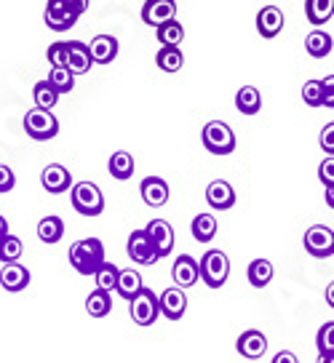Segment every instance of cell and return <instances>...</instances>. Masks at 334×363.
<instances>
[{"instance_id":"cell-1","label":"cell","mask_w":334,"mask_h":363,"mask_svg":"<svg viewBox=\"0 0 334 363\" xmlns=\"http://www.w3.org/2000/svg\"><path fill=\"white\" fill-rule=\"evenodd\" d=\"M67 259L72 264V270L81 275H96V270L104 262V246L99 238H81L75 240L67 251Z\"/></svg>"},{"instance_id":"cell-2","label":"cell","mask_w":334,"mask_h":363,"mask_svg":"<svg viewBox=\"0 0 334 363\" xmlns=\"http://www.w3.org/2000/svg\"><path fill=\"white\" fill-rule=\"evenodd\" d=\"M198 270H201V281H204L208 289H222V286L228 284V275H230V259H228L225 251L211 249L201 257Z\"/></svg>"},{"instance_id":"cell-3","label":"cell","mask_w":334,"mask_h":363,"mask_svg":"<svg viewBox=\"0 0 334 363\" xmlns=\"http://www.w3.org/2000/svg\"><path fill=\"white\" fill-rule=\"evenodd\" d=\"M72 208L83 216H99L104 211V195L94 182H78L69 190Z\"/></svg>"},{"instance_id":"cell-4","label":"cell","mask_w":334,"mask_h":363,"mask_svg":"<svg viewBox=\"0 0 334 363\" xmlns=\"http://www.w3.org/2000/svg\"><path fill=\"white\" fill-rule=\"evenodd\" d=\"M201 142L211 155H230L235 150V134L230 125L222 121H208L201 131Z\"/></svg>"},{"instance_id":"cell-5","label":"cell","mask_w":334,"mask_h":363,"mask_svg":"<svg viewBox=\"0 0 334 363\" xmlns=\"http://www.w3.org/2000/svg\"><path fill=\"white\" fill-rule=\"evenodd\" d=\"M128 315L137 326H152L158 315H161V296L150 291V289H142L131 302H128Z\"/></svg>"},{"instance_id":"cell-6","label":"cell","mask_w":334,"mask_h":363,"mask_svg":"<svg viewBox=\"0 0 334 363\" xmlns=\"http://www.w3.org/2000/svg\"><path fill=\"white\" fill-rule=\"evenodd\" d=\"M24 131L35 142H48V139H54L59 134V121L54 118L51 110L35 107V110L24 115Z\"/></svg>"},{"instance_id":"cell-7","label":"cell","mask_w":334,"mask_h":363,"mask_svg":"<svg viewBox=\"0 0 334 363\" xmlns=\"http://www.w3.org/2000/svg\"><path fill=\"white\" fill-rule=\"evenodd\" d=\"M305 251L316 257V259H326V257H334V230L326 225H313L308 233H305Z\"/></svg>"},{"instance_id":"cell-8","label":"cell","mask_w":334,"mask_h":363,"mask_svg":"<svg viewBox=\"0 0 334 363\" xmlns=\"http://www.w3.org/2000/svg\"><path fill=\"white\" fill-rule=\"evenodd\" d=\"M126 251L131 262H137V264H152V262H158V251H155V243L150 240L147 235V230H134L131 235H128V243H126Z\"/></svg>"},{"instance_id":"cell-9","label":"cell","mask_w":334,"mask_h":363,"mask_svg":"<svg viewBox=\"0 0 334 363\" xmlns=\"http://www.w3.org/2000/svg\"><path fill=\"white\" fill-rule=\"evenodd\" d=\"M43 22L54 33H67L69 27H75V22H78V13L72 11L65 0H48Z\"/></svg>"},{"instance_id":"cell-10","label":"cell","mask_w":334,"mask_h":363,"mask_svg":"<svg viewBox=\"0 0 334 363\" xmlns=\"http://www.w3.org/2000/svg\"><path fill=\"white\" fill-rule=\"evenodd\" d=\"M172 19H177V0H147L142 6V22L155 30Z\"/></svg>"},{"instance_id":"cell-11","label":"cell","mask_w":334,"mask_h":363,"mask_svg":"<svg viewBox=\"0 0 334 363\" xmlns=\"http://www.w3.org/2000/svg\"><path fill=\"white\" fill-rule=\"evenodd\" d=\"M40 184H43L46 193L59 195L72 190V177H69V171L62 163H48L46 169H43V174H40Z\"/></svg>"},{"instance_id":"cell-12","label":"cell","mask_w":334,"mask_h":363,"mask_svg":"<svg viewBox=\"0 0 334 363\" xmlns=\"http://www.w3.org/2000/svg\"><path fill=\"white\" fill-rule=\"evenodd\" d=\"M235 350L241 352L243 358L257 361V358H262L267 352V337L260 329H246L241 337L235 340Z\"/></svg>"},{"instance_id":"cell-13","label":"cell","mask_w":334,"mask_h":363,"mask_svg":"<svg viewBox=\"0 0 334 363\" xmlns=\"http://www.w3.org/2000/svg\"><path fill=\"white\" fill-rule=\"evenodd\" d=\"M33 281V275L30 270L19 264V262H9V264H3V270H0V286L6 289V291H24L27 286Z\"/></svg>"},{"instance_id":"cell-14","label":"cell","mask_w":334,"mask_h":363,"mask_svg":"<svg viewBox=\"0 0 334 363\" xmlns=\"http://www.w3.org/2000/svg\"><path fill=\"white\" fill-rule=\"evenodd\" d=\"M139 193H142V201L150 208H161V206L169 203V184L161 177H145L142 184H139Z\"/></svg>"},{"instance_id":"cell-15","label":"cell","mask_w":334,"mask_h":363,"mask_svg":"<svg viewBox=\"0 0 334 363\" xmlns=\"http://www.w3.org/2000/svg\"><path fill=\"white\" fill-rule=\"evenodd\" d=\"M172 278L179 289H190V286H196L198 278H201L198 262L193 259L190 254H179L177 262H174V267H172Z\"/></svg>"},{"instance_id":"cell-16","label":"cell","mask_w":334,"mask_h":363,"mask_svg":"<svg viewBox=\"0 0 334 363\" xmlns=\"http://www.w3.org/2000/svg\"><path fill=\"white\" fill-rule=\"evenodd\" d=\"M206 203L217 211H228L235 206V190H233L230 182L225 179H214L206 187Z\"/></svg>"},{"instance_id":"cell-17","label":"cell","mask_w":334,"mask_h":363,"mask_svg":"<svg viewBox=\"0 0 334 363\" xmlns=\"http://www.w3.org/2000/svg\"><path fill=\"white\" fill-rule=\"evenodd\" d=\"M147 230V235L150 240L155 243V251H158V257H169L174 249V230L172 225L166 222V219H152L150 225L145 227Z\"/></svg>"},{"instance_id":"cell-18","label":"cell","mask_w":334,"mask_h":363,"mask_svg":"<svg viewBox=\"0 0 334 363\" xmlns=\"http://www.w3.org/2000/svg\"><path fill=\"white\" fill-rule=\"evenodd\" d=\"M281 30H284V11L278 6H262L260 13H257V33L270 40Z\"/></svg>"},{"instance_id":"cell-19","label":"cell","mask_w":334,"mask_h":363,"mask_svg":"<svg viewBox=\"0 0 334 363\" xmlns=\"http://www.w3.org/2000/svg\"><path fill=\"white\" fill-rule=\"evenodd\" d=\"M91 48L81 40H69L67 43V67L72 75H86L91 69Z\"/></svg>"},{"instance_id":"cell-20","label":"cell","mask_w":334,"mask_h":363,"mask_svg":"<svg viewBox=\"0 0 334 363\" xmlns=\"http://www.w3.org/2000/svg\"><path fill=\"white\" fill-rule=\"evenodd\" d=\"M161 315H166L169 320H179L184 315V310H187V296L179 286H172V289H166L161 291Z\"/></svg>"},{"instance_id":"cell-21","label":"cell","mask_w":334,"mask_h":363,"mask_svg":"<svg viewBox=\"0 0 334 363\" xmlns=\"http://www.w3.org/2000/svg\"><path fill=\"white\" fill-rule=\"evenodd\" d=\"M89 48H91L94 65H110L118 57V38H113V35H96L89 43Z\"/></svg>"},{"instance_id":"cell-22","label":"cell","mask_w":334,"mask_h":363,"mask_svg":"<svg viewBox=\"0 0 334 363\" xmlns=\"http://www.w3.org/2000/svg\"><path fill=\"white\" fill-rule=\"evenodd\" d=\"M332 35L326 33V30H321V27H316L308 38H305V51L311 54L313 59H323V57H329L332 54Z\"/></svg>"},{"instance_id":"cell-23","label":"cell","mask_w":334,"mask_h":363,"mask_svg":"<svg viewBox=\"0 0 334 363\" xmlns=\"http://www.w3.org/2000/svg\"><path fill=\"white\" fill-rule=\"evenodd\" d=\"M273 275H276V270H273V262L270 259H254L252 264L246 267V278H249V284H252L254 289L270 286Z\"/></svg>"},{"instance_id":"cell-24","label":"cell","mask_w":334,"mask_h":363,"mask_svg":"<svg viewBox=\"0 0 334 363\" xmlns=\"http://www.w3.org/2000/svg\"><path fill=\"white\" fill-rule=\"evenodd\" d=\"M235 107H238V113H243V115L260 113V110H262V94H260V89H254V86L238 89V94H235Z\"/></svg>"},{"instance_id":"cell-25","label":"cell","mask_w":334,"mask_h":363,"mask_svg":"<svg viewBox=\"0 0 334 363\" xmlns=\"http://www.w3.org/2000/svg\"><path fill=\"white\" fill-rule=\"evenodd\" d=\"M305 16L311 24L321 27L334 16V0H305Z\"/></svg>"},{"instance_id":"cell-26","label":"cell","mask_w":334,"mask_h":363,"mask_svg":"<svg viewBox=\"0 0 334 363\" xmlns=\"http://www.w3.org/2000/svg\"><path fill=\"white\" fill-rule=\"evenodd\" d=\"M38 238L43 240V243H48V246L59 243V240L65 238V222L59 216H43L38 222Z\"/></svg>"},{"instance_id":"cell-27","label":"cell","mask_w":334,"mask_h":363,"mask_svg":"<svg viewBox=\"0 0 334 363\" xmlns=\"http://www.w3.org/2000/svg\"><path fill=\"white\" fill-rule=\"evenodd\" d=\"M107 169L113 174V179H121L126 182L131 174H134V155L126 152V150H118L110 155V163H107Z\"/></svg>"},{"instance_id":"cell-28","label":"cell","mask_w":334,"mask_h":363,"mask_svg":"<svg viewBox=\"0 0 334 363\" xmlns=\"http://www.w3.org/2000/svg\"><path fill=\"white\" fill-rule=\"evenodd\" d=\"M145 289V284H142V275H139L134 267H128V270H121V278H118V294L123 296V299H134V296L139 294Z\"/></svg>"},{"instance_id":"cell-29","label":"cell","mask_w":334,"mask_h":363,"mask_svg":"<svg viewBox=\"0 0 334 363\" xmlns=\"http://www.w3.org/2000/svg\"><path fill=\"white\" fill-rule=\"evenodd\" d=\"M155 62L163 72H179L184 65V57L179 51V45H161L158 54H155Z\"/></svg>"},{"instance_id":"cell-30","label":"cell","mask_w":334,"mask_h":363,"mask_svg":"<svg viewBox=\"0 0 334 363\" xmlns=\"http://www.w3.org/2000/svg\"><path fill=\"white\" fill-rule=\"evenodd\" d=\"M190 230H193V238H196L198 243H208V240H214V235H217V216L198 214L196 219H193Z\"/></svg>"},{"instance_id":"cell-31","label":"cell","mask_w":334,"mask_h":363,"mask_svg":"<svg viewBox=\"0 0 334 363\" xmlns=\"http://www.w3.org/2000/svg\"><path fill=\"white\" fill-rule=\"evenodd\" d=\"M33 99H35V107H40V110H54L59 102V91L48 83V80H38L33 89Z\"/></svg>"},{"instance_id":"cell-32","label":"cell","mask_w":334,"mask_h":363,"mask_svg":"<svg viewBox=\"0 0 334 363\" xmlns=\"http://www.w3.org/2000/svg\"><path fill=\"white\" fill-rule=\"evenodd\" d=\"M118 278H121V267H116L113 262H104L102 267L96 270V275H94L96 289H99V291H107V294H113L118 289Z\"/></svg>"},{"instance_id":"cell-33","label":"cell","mask_w":334,"mask_h":363,"mask_svg":"<svg viewBox=\"0 0 334 363\" xmlns=\"http://www.w3.org/2000/svg\"><path fill=\"white\" fill-rule=\"evenodd\" d=\"M110 307H113V299L107 291H99V289H94L91 294L86 296V313L91 318H104L110 313Z\"/></svg>"},{"instance_id":"cell-34","label":"cell","mask_w":334,"mask_h":363,"mask_svg":"<svg viewBox=\"0 0 334 363\" xmlns=\"http://www.w3.org/2000/svg\"><path fill=\"white\" fill-rule=\"evenodd\" d=\"M155 38H158L161 45H179L184 40V27L177 22V19H172V22L161 24V27L155 30Z\"/></svg>"},{"instance_id":"cell-35","label":"cell","mask_w":334,"mask_h":363,"mask_svg":"<svg viewBox=\"0 0 334 363\" xmlns=\"http://www.w3.org/2000/svg\"><path fill=\"white\" fill-rule=\"evenodd\" d=\"M24 254V246H22V238H16V235H6V238H0V262L3 264H9V262H19Z\"/></svg>"},{"instance_id":"cell-36","label":"cell","mask_w":334,"mask_h":363,"mask_svg":"<svg viewBox=\"0 0 334 363\" xmlns=\"http://www.w3.org/2000/svg\"><path fill=\"white\" fill-rule=\"evenodd\" d=\"M48 83H51L59 94H69V91L75 89V75L69 72V67H51Z\"/></svg>"},{"instance_id":"cell-37","label":"cell","mask_w":334,"mask_h":363,"mask_svg":"<svg viewBox=\"0 0 334 363\" xmlns=\"http://www.w3.org/2000/svg\"><path fill=\"white\" fill-rule=\"evenodd\" d=\"M302 99L308 107H323V83L321 80H305L302 86Z\"/></svg>"},{"instance_id":"cell-38","label":"cell","mask_w":334,"mask_h":363,"mask_svg":"<svg viewBox=\"0 0 334 363\" xmlns=\"http://www.w3.org/2000/svg\"><path fill=\"white\" fill-rule=\"evenodd\" d=\"M316 347L318 352H334V320L323 323L318 334H316Z\"/></svg>"},{"instance_id":"cell-39","label":"cell","mask_w":334,"mask_h":363,"mask_svg":"<svg viewBox=\"0 0 334 363\" xmlns=\"http://www.w3.org/2000/svg\"><path fill=\"white\" fill-rule=\"evenodd\" d=\"M48 62H51V67H67V43L65 40H59V43H51L46 51Z\"/></svg>"},{"instance_id":"cell-40","label":"cell","mask_w":334,"mask_h":363,"mask_svg":"<svg viewBox=\"0 0 334 363\" xmlns=\"http://www.w3.org/2000/svg\"><path fill=\"white\" fill-rule=\"evenodd\" d=\"M318 145L326 155H334V121L332 123H326L321 128V136H318Z\"/></svg>"},{"instance_id":"cell-41","label":"cell","mask_w":334,"mask_h":363,"mask_svg":"<svg viewBox=\"0 0 334 363\" xmlns=\"http://www.w3.org/2000/svg\"><path fill=\"white\" fill-rule=\"evenodd\" d=\"M13 187H16V174L11 171V166L0 163V193H11Z\"/></svg>"},{"instance_id":"cell-42","label":"cell","mask_w":334,"mask_h":363,"mask_svg":"<svg viewBox=\"0 0 334 363\" xmlns=\"http://www.w3.org/2000/svg\"><path fill=\"white\" fill-rule=\"evenodd\" d=\"M318 179L323 182V187L326 184H334V155H326L321 160V166H318Z\"/></svg>"},{"instance_id":"cell-43","label":"cell","mask_w":334,"mask_h":363,"mask_svg":"<svg viewBox=\"0 0 334 363\" xmlns=\"http://www.w3.org/2000/svg\"><path fill=\"white\" fill-rule=\"evenodd\" d=\"M323 83V107H334V75H326Z\"/></svg>"},{"instance_id":"cell-44","label":"cell","mask_w":334,"mask_h":363,"mask_svg":"<svg viewBox=\"0 0 334 363\" xmlns=\"http://www.w3.org/2000/svg\"><path fill=\"white\" fill-rule=\"evenodd\" d=\"M273 363H300V358H297L291 350H281V352H276Z\"/></svg>"},{"instance_id":"cell-45","label":"cell","mask_w":334,"mask_h":363,"mask_svg":"<svg viewBox=\"0 0 334 363\" xmlns=\"http://www.w3.org/2000/svg\"><path fill=\"white\" fill-rule=\"evenodd\" d=\"M65 3H67L69 9L78 13V16H81V13H86V9H89V0H65Z\"/></svg>"},{"instance_id":"cell-46","label":"cell","mask_w":334,"mask_h":363,"mask_svg":"<svg viewBox=\"0 0 334 363\" xmlns=\"http://www.w3.org/2000/svg\"><path fill=\"white\" fill-rule=\"evenodd\" d=\"M323 198H326V206H329V208H334V184H326Z\"/></svg>"},{"instance_id":"cell-47","label":"cell","mask_w":334,"mask_h":363,"mask_svg":"<svg viewBox=\"0 0 334 363\" xmlns=\"http://www.w3.org/2000/svg\"><path fill=\"white\" fill-rule=\"evenodd\" d=\"M326 305H329L334 310V281L329 286H326Z\"/></svg>"},{"instance_id":"cell-48","label":"cell","mask_w":334,"mask_h":363,"mask_svg":"<svg viewBox=\"0 0 334 363\" xmlns=\"http://www.w3.org/2000/svg\"><path fill=\"white\" fill-rule=\"evenodd\" d=\"M316 363H334V352H318Z\"/></svg>"},{"instance_id":"cell-49","label":"cell","mask_w":334,"mask_h":363,"mask_svg":"<svg viewBox=\"0 0 334 363\" xmlns=\"http://www.w3.org/2000/svg\"><path fill=\"white\" fill-rule=\"evenodd\" d=\"M9 235V222H6V216H0V238H6Z\"/></svg>"},{"instance_id":"cell-50","label":"cell","mask_w":334,"mask_h":363,"mask_svg":"<svg viewBox=\"0 0 334 363\" xmlns=\"http://www.w3.org/2000/svg\"><path fill=\"white\" fill-rule=\"evenodd\" d=\"M145 3H147V0H145Z\"/></svg>"}]
</instances>
